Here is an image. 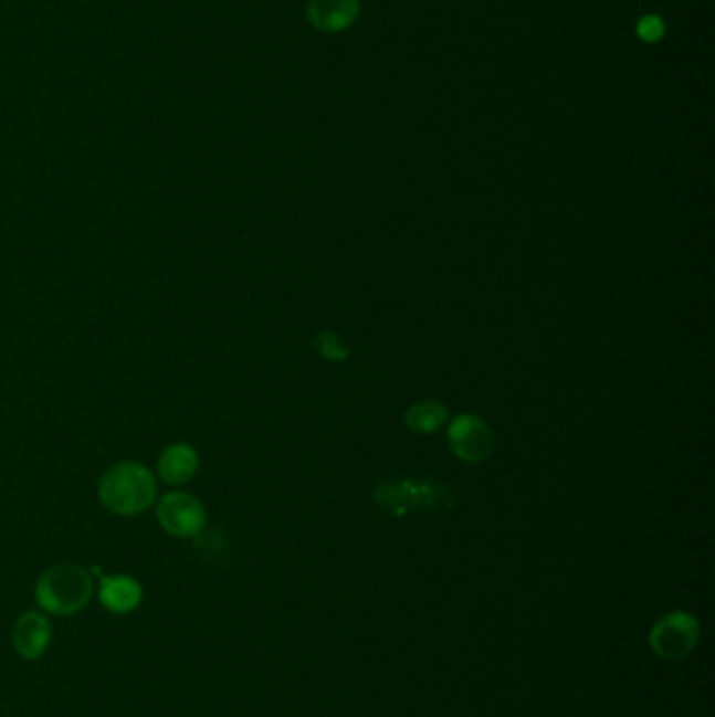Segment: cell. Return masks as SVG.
I'll return each instance as SVG.
<instances>
[{
    "mask_svg": "<svg viewBox=\"0 0 715 717\" xmlns=\"http://www.w3.org/2000/svg\"><path fill=\"white\" fill-rule=\"evenodd\" d=\"M51 642V625L46 616L28 611L13 625V649L21 658H41Z\"/></svg>",
    "mask_w": 715,
    "mask_h": 717,
    "instance_id": "obj_4",
    "label": "cell"
},
{
    "mask_svg": "<svg viewBox=\"0 0 715 717\" xmlns=\"http://www.w3.org/2000/svg\"><path fill=\"white\" fill-rule=\"evenodd\" d=\"M307 18L319 32H343L359 18V0H308Z\"/></svg>",
    "mask_w": 715,
    "mask_h": 717,
    "instance_id": "obj_5",
    "label": "cell"
},
{
    "mask_svg": "<svg viewBox=\"0 0 715 717\" xmlns=\"http://www.w3.org/2000/svg\"><path fill=\"white\" fill-rule=\"evenodd\" d=\"M93 595V577L74 562H63L42 573L36 583V600L42 611L67 616L81 613Z\"/></svg>",
    "mask_w": 715,
    "mask_h": 717,
    "instance_id": "obj_2",
    "label": "cell"
},
{
    "mask_svg": "<svg viewBox=\"0 0 715 717\" xmlns=\"http://www.w3.org/2000/svg\"><path fill=\"white\" fill-rule=\"evenodd\" d=\"M99 499L105 510L118 516L144 514L156 499V478L137 462H120L99 481Z\"/></svg>",
    "mask_w": 715,
    "mask_h": 717,
    "instance_id": "obj_1",
    "label": "cell"
},
{
    "mask_svg": "<svg viewBox=\"0 0 715 717\" xmlns=\"http://www.w3.org/2000/svg\"><path fill=\"white\" fill-rule=\"evenodd\" d=\"M158 520L166 534L181 539L196 537L204 531V506L189 493H166L158 504Z\"/></svg>",
    "mask_w": 715,
    "mask_h": 717,
    "instance_id": "obj_3",
    "label": "cell"
},
{
    "mask_svg": "<svg viewBox=\"0 0 715 717\" xmlns=\"http://www.w3.org/2000/svg\"><path fill=\"white\" fill-rule=\"evenodd\" d=\"M453 450L458 451L462 457L479 462L483 460L491 450V434L483 422L476 418H460L453 422L450 431Z\"/></svg>",
    "mask_w": 715,
    "mask_h": 717,
    "instance_id": "obj_7",
    "label": "cell"
},
{
    "mask_svg": "<svg viewBox=\"0 0 715 717\" xmlns=\"http://www.w3.org/2000/svg\"><path fill=\"white\" fill-rule=\"evenodd\" d=\"M198 471V453L187 443H175L168 445L160 453L158 460V474L162 476L164 483L181 485L187 483Z\"/></svg>",
    "mask_w": 715,
    "mask_h": 717,
    "instance_id": "obj_8",
    "label": "cell"
},
{
    "mask_svg": "<svg viewBox=\"0 0 715 717\" xmlns=\"http://www.w3.org/2000/svg\"><path fill=\"white\" fill-rule=\"evenodd\" d=\"M144 590L141 583L128 574H107L102 577L99 600L109 613L124 615L135 611L141 604Z\"/></svg>",
    "mask_w": 715,
    "mask_h": 717,
    "instance_id": "obj_6",
    "label": "cell"
},
{
    "mask_svg": "<svg viewBox=\"0 0 715 717\" xmlns=\"http://www.w3.org/2000/svg\"><path fill=\"white\" fill-rule=\"evenodd\" d=\"M429 410L424 411L422 408H418L416 413H422V418H416L413 420V424H416V429H422V431H432V429H437L441 422H443V418H445V413H443V410L441 408H434V405H427Z\"/></svg>",
    "mask_w": 715,
    "mask_h": 717,
    "instance_id": "obj_10",
    "label": "cell"
},
{
    "mask_svg": "<svg viewBox=\"0 0 715 717\" xmlns=\"http://www.w3.org/2000/svg\"><path fill=\"white\" fill-rule=\"evenodd\" d=\"M638 36L642 39L644 42H656L661 36H663V32H665V25H663V21L659 20V18H654V15H646V18H642V20L638 21Z\"/></svg>",
    "mask_w": 715,
    "mask_h": 717,
    "instance_id": "obj_9",
    "label": "cell"
}]
</instances>
